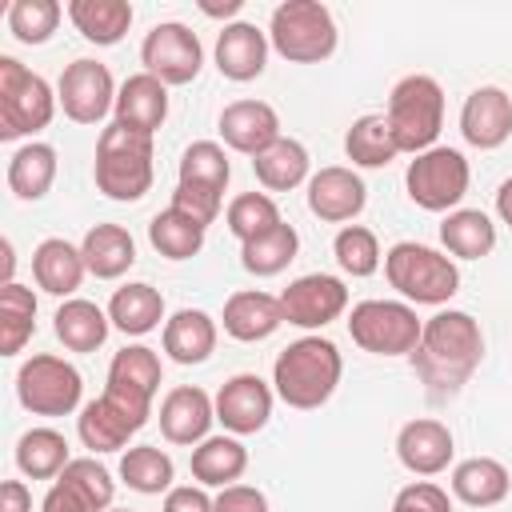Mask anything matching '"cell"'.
Listing matches in <instances>:
<instances>
[{
    "label": "cell",
    "mask_w": 512,
    "mask_h": 512,
    "mask_svg": "<svg viewBox=\"0 0 512 512\" xmlns=\"http://www.w3.org/2000/svg\"><path fill=\"white\" fill-rule=\"evenodd\" d=\"M164 512H216V508L200 484H176L164 492Z\"/></svg>",
    "instance_id": "49"
},
{
    "label": "cell",
    "mask_w": 512,
    "mask_h": 512,
    "mask_svg": "<svg viewBox=\"0 0 512 512\" xmlns=\"http://www.w3.org/2000/svg\"><path fill=\"white\" fill-rule=\"evenodd\" d=\"M160 380H164V368H160V356L148 348V344H128L112 356L108 364V384H104V396H112L120 408H128L132 416H140L148 424L152 416V396L160 392Z\"/></svg>",
    "instance_id": "12"
},
{
    "label": "cell",
    "mask_w": 512,
    "mask_h": 512,
    "mask_svg": "<svg viewBox=\"0 0 512 512\" xmlns=\"http://www.w3.org/2000/svg\"><path fill=\"white\" fill-rule=\"evenodd\" d=\"M340 372H344V360L328 336H300L276 356L272 388L288 408L312 412V408L328 404V396L340 384Z\"/></svg>",
    "instance_id": "2"
},
{
    "label": "cell",
    "mask_w": 512,
    "mask_h": 512,
    "mask_svg": "<svg viewBox=\"0 0 512 512\" xmlns=\"http://www.w3.org/2000/svg\"><path fill=\"white\" fill-rule=\"evenodd\" d=\"M460 132L472 148L492 152L512 136V96L496 84L472 88L460 108Z\"/></svg>",
    "instance_id": "17"
},
{
    "label": "cell",
    "mask_w": 512,
    "mask_h": 512,
    "mask_svg": "<svg viewBox=\"0 0 512 512\" xmlns=\"http://www.w3.org/2000/svg\"><path fill=\"white\" fill-rule=\"evenodd\" d=\"M392 512H452V500L440 484L432 480H412L396 492L392 500Z\"/></svg>",
    "instance_id": "46"
},
{
    "label": "cell",
    "mask_w": 512,
    "mask_h": 512,
    "mask_svg": "<svg viewBox=\"0 0 512 512\" xmlns=\"http://www.w3.org/2000/svg\"><path fill=\"white\" fill-rule=\"evenodd\" d=\"M140 428H144V420L132 416L128 408H120L112 396L88 400V404L80 408V416H76V432H80L84 448H92V452H116V448H124Z\"/></svg>",
    "instance_id": "22"
},
{
    "label": "cell",
    "mask_w": 512,
    "mask_h": 512,
    "mask_svg": "<svg viewBox=\"0 0 512 512\" xmlns=\"http://www.w3.org/2000/svg\"><path fill=\"white\" fill-rule=\"evenodd\" d=\"M364 204H368V188L352 168L328 164L308 176V212L320 216L324 224L356 220L364 212Z\"/></svg>",
    "instance_id": "16"
},
{
    "label": "cell",
    "mask_w": 512,
    "mask_h": 512,
    "mask_svg": "<svg viewBox=\"0 0 512 512\" xmlns=\"http://www.w3.org/2000/svg\"><path fill=\"white\" fill-rule=\"evenodd\" d=\"M344 152L356 168H388L400 148L392 140V128L384 120V112H368V116H356L352 128L344 132Z\"/></svg>",
    "instance_id": "36"
},
{
    "label": "cell",
    "mask_w": 512,
    "mask_h": 512,
    "mask_svg": "<svg viewBox=\"0 0 512 512\" xmlns=\"http://www.w3.org/2000/svg\"><path fill=\"white\" fill-rule=\"evenodd\" d=\"M84 264L96 280H116L136 264V240L124 224H96L84 232Z\"/></svg>",
    "instance_id": "29"
},
{
    "label": "cell",
    "mask_w": 512,
    "mask_h": 512,
    "mask_svg": "<svg viewBox=\"0 0 512 512\" xmlns=\"http://www.w3.org/2000/svg\"><path fill=\"white\" fill-rule=\"evenodd\" d=\"M212 420H216V400L196 384H180L160 400V432L168 444L208 440Z\"/></svg>",
    "instance_id": "19"
},
{
    "label": "cell",
    "mask_w": 512,
    "mask_h": 512,
    "mask_svg": "<svg viewBox=\"0 0 512 512\" xmlns=\"http://www.w3.org/2000/svg\"><path fill=\"white\" fill-rule=\"evenodd\" d=\"M440 244L460 260H484L496 248V224L480 208H456L440 224Z\"/></svg>",
    "instance_id": "34"
},
{
    "label": "cell",
    "mask_w": 512,
    "mask_h": 512,
    "mask_svg": "<svg viewBox=\"0 0 512 512\" xmlns=\"http://www.w3.org/2000/svg\"><path fill=\"white\" fill-rule=\"evenodd\" d=\"M332 256L348 276H372L380 268V240L364 224H344L332 240Z\"/></svg>",
    "instance_id": "45"
},
{
    "label": "cell",
    "mask_w": 512,
    "mask_h": 512,
    "mask_svg": "<svg viewBox=\"0 0 512 512\" xmlns=\"http://www.w3.org/2000/svg\"><path fill=\"white\" fill-rule=\"evenodd\" d=\"M80 392H84V380L76 364L52 352L28 356L16 372V400L32 416H68L80 408Z\"/></svg>",
    "instance_id": "9"
},
{
    "label": "cell",
    "mask_w": 512,
    "mask_h": 512,
    "mask_svg": "<svg viewBox=\"0 0 512 512\" xmlns=\"http://www.w3.org/2000/svg\"><path fill=\"white\" fill-rule=\"evenodd\" d=\"M512 492V476L500 460L492 456H472L452 468V496L464 500L468 508H492Z\"/></svg>",
    "instance_id": "28"
},
{
    "label": "cell",
    "mask_w": 512,
    "mask_h": 512,
    "mask_svg": "<svg viewBox=\"0 0 512 512\" xmlns=\"http://www.w3.org/2000/svg\"><path fill=\"white\" fill-rule=\"evenodd\" d=\"M424 320L408 300H360L348 316V336L372 356H412L420 344Z\"/></svg>",
    "instance_id": "8"
},
{
    "label": "cell",
    "mask_w": 512,
    "mask_h": 512,
    "mask_svg": "<svg viewBox=\"0 0 512 512\" xmlns=\"http://www.w3.org/2000/svg\"><path fill=\"white\" fill-rule=\"evenodd\" d=\"M484 360V332L472 312L444 308L424 320L420 344L412 352V368L432 400H452Z\"/></svg>",
    "instance_id": "1"
},
{
    "label": "cell",
    "mask_w": 512,
    "mask_h": 512,
    "mask_svg": "<svg viewBox=\"0 0 512 512\" xmlns=\"http://www.w3.org/2000/svg\"><path fill=\"white\" fill-rule=\"evenodd\" d=\"M96 188L108 200H140L152 188V136L124 128V124H108L96 140Z\"/></svg>",
    "instance_id": "3"
},
{
    "label": "cell",
    "mask_w": 512,
    "mask_h": 512,
    "mask_svg": "<svg viewBox=\"0 0 512 512\" xmlns=\"http://www.w3.org/2000/svg\"><path fill=\"white\" fill-rule=\"evenodd\" d=\"M220 192H204V188H188V184H176V192H172V208H180L184 216H192L196 224H212L216 216H220Z\"/></svg>",
    "instance_id": "47"
},
{
    "label": "cell",
    "mask_w": 512,
    "mask_h": 512,
    "mask_svg": "<svg viewBox=\"0 0 512 512\" xmlns=\"http://www.w3.org/2000/svg\"><path fill=\"white\" fill-rule=\"evenodd\" d=\"M52 320H56V324H52V328H56V340H60L68 352H96V348L108 340V328H112L108 312H104L100 304H92V300H80V296L64 300Z\"/></svg>",
    "instance_id": "30"
},
{
    "label": "cell",
    "mask_w": 512,
    "mask_h": 512,
    "mask_svg": "<svg viewBox=\"0 0 512 512\" xmlns=\"http://www.w3.org/2000/svg\"><path fill=\"white\" fill-rule=\"evenodd\" d=\"M496 216H500V220L512 228V176H508V180L496 188Z\"/></svg>",
    "instance_id": "51"
},
{
    "label": "cell",
    "mask_w": 512,
    "mask_h": 512,
    "mask_svg": "<svg viewBox=\"0 0 512 512\" xmlns=\"http://www.w3.org/2000/svg\"><path fill=\"white\" fill-rule=\"evenodd\" d=\"M164 352L176 364H204L216 352V320L204 308H180L164 320Z\"/></svg>",
    "instance_id": "26"
},
{
    "label": "cell",
    "mask_w": 512,
    "mask_h": 512,
    "mask_svg": "<svg viewBox=\"0 0 512 512\" xmlns=\"http://www.w3.org/2000/svg\"><path fill=\"white\" fill-rule=\"evenodd\" d=\"M212 508L216 512H268V496L252 484H228V488H220Z\"/></svg>",
    "instance_id": "48"
},
{
    "label": "cell",
    "mask_w": 512,
    "mask_h": 512,
    "mask_svg": "<svg viewBox=\"0 0 512 512\" xmlns=\"http://www.w3.org/2000/svg\"><path fill=\"white\" fill-rule=\"evenodd\" d=\"M172 476H176V464L164 448L156 444H136L120 456V480L132 488V492H144V496H160L172 488Z\"/></svg>",
    "instance_id": "39"
},
{
    "label": "cell",
    "mask_w": 512,
    "mask_h": 512,
    "mask_svg": "<svg viewBox=\"0 0 512 512\" xmlns=\"http://www.w3.org/2000/svg\"><path fill=\"white\" fill-rule=\"evenodd\" d=\"M268 44L288 64H320L336 52V20L320 0H284L268 20Z\"/></svg>",
    "instance_id": "6"
},
{
    "label": "cell",
    "mask_w": 512,
    "mask_h": 512,
    "mask_svg": "<svg viewBox=\"0 0 512 512\" xmlns=\"http://www.w3.org/2000/svg\"><path fill=\"white\" fill-rule=\"evenodd\" d=\"M112 112H116V124L152 136V132L168 120V84H160V80L148 76V72H136V76H128V80L120 84Z\"/></svg>",
    "instance_id": "24"
},
{
    "label": "cell",
    "mask_w": 512,
    "mask_h": 512,
    "mask_svg": "<svg viewBox=\"0 0 512 512\" xmlns=\"http://www.w3.org/2000/svg\"><path fill=\"white\" fill-rule=\"evenodd\" d=\"M200 12H204V16H224V20H228V16L240 12V0H224V4H208V0H204Z\"/></svg>",
    "instance_id": "52"
},
{
    "label": "cell",
    "mask_w": 512,
    "mask_h": 512,
    "mask_svg": "<svg viewBox=\"0 0 512 512\" xmlns=\"http://www.w3.org/2000/svg\"><path fill=\"white\" fill-rule=\"evenodd\" d=\"M108 512H128V508H108Z\"/></svg>",
    "instance_id": "54"
},
{
    "label": "cell",
    "mask_w": 512,
    "mask_h": 512,
    "mask_svg": "<svg viewBox=\"0 0 512 512\" xmlns=\"http://www.w3.org/2000/svg\"><path fill=\"white\" fill-rule=\"evenodd\" d=\"M268 32H260L256 24L248 20H232L220 28L216 36V68L224 80H236V84H248L264 72L268 64Z\"/></svg>",
    "instance_id": "21"
},
{
    "label": "cell",
    "mask_w": 512,
    "mask_h": 512,
    "mask_svg": "<svg viewBox=\"0 0 512 512\" xmlns=\"http://www.w3.org/2000/svg\"><path fill=\"white\" fill-rule=\"evenodd\" d=\"M116 92H120V88L112 84L108 64L88 60V56L72 60V64L64 68L60 84H56L60 108H64V116L76 120V124H100V120L108 116V108H116Z\"/></svg>",
    "instance_id": "13"
},
{
    "label": "cell",
    "mask_w": 512,
    "mask_h": 512,
    "mask_svg": "<svg viewBox=\"0 0 512 512\" xmlns=\"http://www.w3.org/2000/svg\"><path fill=\"white\" fill-rule=\"evenodd\" d=\"M64 8L56 0H12L8 8V32L20 44H44L60 28Z\"/></svg>",
    "instance_id": "44"
},
{
    "label": "cell",
    "mask_w": 512,
    "mask_h": 512,
    "mask_svg": "<svg viewBox=\"0 0 512 512\" xmlns=\"http://www.w3.org/2000/svg\"><path fill=\"white\" fill-rule=\"evenodd\" d=\"M16 468L32 480H56L68 468V440L56 428H28L16 440Z\"/></svg>",
    "instance_id": "37"
},
{
    "label": "cell",
    "mask_w": 512,
    "mask_h": 512,
    "mask_svg": "<svg viewBox=\"0 0 512 512\" xmlns=\"http://www.w3.org/2000/svg\"><path fill=\"white\" fill-rule=\"evenodd\" d=\"M140 64L148 76H156L160 84L168 88H180V84H192L204 68V48H200V36L180 24V20H164L156 24L144 44H140Z\"/></svg>",
    "instance_id": "11"
},
{
    "label": "cell",
    "mask_w": 512,
    "mask_h": 512,
    "mask_svg": "<svg viewBox=\"0 0 512 512\" xmlns=\"http://www.w3.org/2000/svg\"><path fill=\"white\" fill-rule=\"evenodd\" d=\"M384 120H388L400 152L420 156V152L436 148V136L444 128V88L424 72L396 80V88L388 92Z\"/></svg>",
    "instance_id": "4"
},
{
    "label": "cell",
    "mask_w": 512,
    "mask_h": 512,
    "mask_svg": "<svg viewBox=\"0 0 512 512\" xmlns=\"http://www.w3.org/2000/svg\"><path fill=\"white\" fill-rule=\"evenodd\" d=\"M344 308H348V288H344L340 276H328V272L296 276V280L280 292V312H284V320L296 324V328H324V324H332Z\"/></svg>",
    "instance_id": "14"
},
{
    "label": "cell",
    "mask_w": 512,
    "mask_h": 512,
    "mask_svg": "<svg viewBox=\"0 0 512 512\" xmlns=\"http://www.w3.org/2000/svg\"><path fill=\"white\" fill-rule=\"evenodd\" d=\"M84 272H88L84 252L76 244H68L64 236H48L32 252V276L48 296H72L80 288Z\"/></svg>",
    "instance_id": "25"
},
{
    "label": "cell",
    "mask_w": 512,
    "mask_h": 512,
    "mask_svg": "<svg viewBox=\"0 0 512 512\" xmlns=\"http://www.w3.org/2000/svg\"><path fill=\"white\" fill-rule=\"evenodd\" d=\"M0 512H32V492L24 488V480L0 484Z\"/></svg>",
    "instance_id": "50"
},
{
    "label": "cell",
    "mask_w": 512,
    "mask_h": 512,
    "mask_svg": "<svg viewBox=\"0 0 512 512\" xmlns=\"http://www.w3.org/2000/svg\"><path fill=\"white\" fill-rule=\"evenodd\" d=\"M224 332L240 344H256V340H268L280 324H284V312H280V296H268V292H256V288H244V292H232L224 300Z\"/></svg>",
    "instance_id": "23"
},
{
    "label": "cell",
    "mask_w": 512,
    "mask_h": 512,
    "mask_svg": "<svg viewBox=\"0 0 512 512\" xmlns=\"http://www.w3.org/2000/svg\"><path fill=\"white\" fill-rule=\"evenodd\" d=\"M68 20L72 28L92 40V44H120L124 32L132 28V4L128 0H68Z\"/></svg>",
    "instance_id": "31"
},
{
    "label": "cell",
    "mask_w": 512,
    "mask_h": 512,
    "mask_svg": "<svg viewBox=\"0 0 512 512\" xmlns=\"http://www.w3.org/2000/svg\"><path fill=\"white\" fill-rule=\"evenodd\" d=\"M108 320L124 336H144V332L160 328V320H164V296L152 284H144V280L140 284H124L108 300Z\"/></svg>",
    "instance_id": "32"
},
{
    "label": "cell",
    "mask_w": 512,
    "mask_h": 512,
    "mask_svg": "<svg viewBox=\"0 0 512 512\" xmlns=\"http://www.w3.org/2000/svg\"><path fill=\"white\" fill-rule=\"evenodd\" d=\"M204 224H196L192 216H184L180 208H164V212H156L152 216V224H148V240H152V248L160 252V256H168V260H192L200 248H204Z\"/></svg>",
    "instance_id": "38"
},
{
    "label": "cell",
    "mask_w": 512,
    "mask_h": 512,
    "mask_svg": "<svg viewBox=\"0 0 512 512\" xmlns=\"http://www.w3.org/2000/svg\"><path fill=\"white\" fill-rule=\"evenodd\" d=\"M296 248H300L296 228L280 220L272 232H264V236H256V240H248V244H240V264H244V272H252V276H280V272L296 260Z\"/></svg>",
    "instance_id": "40"
},
{
    "label": "cell",
    "mask_w": 512,
    "mask_h": 512,
    "mask_svg": "<svg viewBox=\"0 0 512 512\" xmlns=\"http://www.w3.org/2000/svg\"><path fill=\"white\" fill-rule=\"evenodd\" d=\"M384 276L408 304H448L460 292L456 260L416 240H400L384 252Z\"/></svg>",
    "instance_id": "5"
},
{
    "label": "cell",
    "mask_w": 512,
    "mask_h": 512,
    "mask_svg": "<svg viewBox=\"0 0 512 512\" xmlns=\"http://www.w3.org/2000/svg\"><path fill=\"white\" fill-rule=\"evenodd\" d=\"M56 92L16 56H0V140L36 136L56 116Z\"/></svg>",
    "instance_id": "7"
},
{
    "label": "cell",
    "mask_w": 512,
    "mask_h": 512,
    "mask_svg": "<svg viewBox=\"0 0 512 512\" xmlns=\"http://www.w3.org/2000/svg\"><path fill=\"white\" fill-rule=\"evenodd\" d=\"M228 176H232V164H228V156H224V148L216 140H196V144L184 148V156H180V184L224 196Z\"/></svg>",
    "instance_id": "42"
},
{
    "label": "cell",
    "mask_w": 512,
    "mask_h": 512,
    "mask_svg": "<svg viewBox=\"0 0 512 512\" xmlns=\"http://www.w3.org/2000/svg\"><path fill=\"white\" fill-rule=\"evenodd\" d=\"M308 148L292 136H280L272 148H264L256 160H252V172L256 180L268 188V192H292L308 180Z\"/></svg>",
    "instance_id": "35"
},
{
    "label": "cell",
    "mask_w": 512,
    "mask_h": 512,
    "mask_svg": "<svg viewBox=\"0 0 512 512\" xmlns=\"http://www.w3.org/2000/svg\"><path fill=\"white\" fill-rule=\"evenodd\" d=\"M56 180V148L52 144H40V140H28L12 152L8 160V188L16 200H40L48 196Z\"/></svg>",
    "instance_id": "33"
},
{
    "label": "cell",
    "mask_w": 512,
    "mask_h": 512,
    "mask_svg": "<svg viewBox=\"0 0 512 512\" xmlns=\"http://www.w3.org/2000/svg\"><path fill=\"white\" fill-rule=\"evenodd\" d=\"M192 480L200 488H228L244 476L248 468V448L236 440V436H208L192 448Z\"/></svg>",
    "instance_id": "27"
},
{
    "label": "cell",
    "mask_w": 512,
    "mask_h": 512,
    "mask_svg": "<svg viewBox=\"0 0 512 512\" xmlns=\"http://www.w3.org/2000/svg\"><path fill=\"white\" fill-rule=\"evenodd\" d=\"M224 220H228V232H232L240 244H248V240L264 236V232H272V228L280 224V208H276V200H272L268 192H240V196L228 204Z\"/></svg>",
    "instance_id": "43"
},
{
    "label": "cell",
    "mask_w": 512,
    "mask_h": 512,
    "mask_svg": "<svg viewBox=\"0 0 512 512\" xmlns=\"http://www.w3.org/2000/svg\"><path fill=\"white\" fill-rule=\"evenodd\" d=\"M452 432L444 420H432V416H420V420H408L396 436V456L400 464L412 472V476H436L452 464Z\"/></svg>",
    "instance_id": "20"
},
{
    "label": "cell",
    "mask_w": 512,
    "mask_h": 512,
    "mask_svg": "<svg viewBox=\"0 0 512 512\" xmlns=\"http://www.w3.org/2000/svg\"><path fill=\"white\" fill-rule=\"evenodd\" d=\"M32 332H36V296L32 288L12 280L0 288V352L16 356Z\"/></svg>",
    "instance_id": "41"
},
{
    "label": "cell",
    "mask_w": 512,
    "mask_h": 512,
    "mask_svg": "<svg viewBox=\"0 0 512 512\" xmlns=\"http://www.w3.org/2000/svg\"><path fill=\"white\" fill-rule=\"evenodd\" d=\"M468 180H472V172H468L464 152L444 148V144L412 156V164L404 172L408 200L424 212H456V204L468 192Z\"/></svg>",
    "instance_id": "10"
},
{
    "label": "cell",
    "mask_w": 512,
    "mask_h": 512,
    "mask_svg": "<svg viewBox=\"0 0 512 512\" xmlns=\"http://www.w3.org/2000/svg\"><path fill=\"white\" fill-rule=\"evenodd\" d=\"M0 248H4V284H12V268H16V256H12V240H4Z\"/></svg>",
    "instance_id": "53"
},
{
    "label": "cell",
    "mask_w": 512,
    "mask_h": 512,
    "mask_svg": "<svg viewBox=\"0 0 512 512\" xmlns=\"http://www.w3.org/2000/svg\"><path fill=\"white\" fill-rule=\"evenodd\" d=\"M272 400H276V388H268L256 372H240V376L224 380V388L216 392V420L232 436H252L268 424Z\"/></svg>",
    "instance_id": "15"
},
{
    "label": "cell",
    "mask_w": 512,
    "mask_h": 512,
    "mask_svg": "<svg viewBox=\"0 0 512 512\" xmlns=\"http://www.w3.org/2000/svg\"><path fill=\"white\" fill-rule=\"evenodd\" d=\"M220 136L232 152H244L256 160L264 148L280 140V116L264 100H232L220 112Z\"/></svg>",
    "instance_id": "18"
}]
</instances>
